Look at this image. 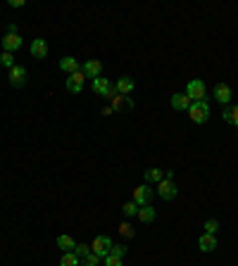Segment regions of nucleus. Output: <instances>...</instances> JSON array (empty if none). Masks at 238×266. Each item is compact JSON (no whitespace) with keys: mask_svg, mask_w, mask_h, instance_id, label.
<instances>
[{"mask_svg":"<svg viewBox=\"0 0 238 266\" xmlns=\"http://www.w3.org/2000/svg\"><path fill=\"white\" fill-rule=\"evenodd\" d=\"M112 109L115 112H129V109H133V100L129 95H117L112 100Z\"/></svg>","mask_w":238,"mask_h":266,"instance_id":"nucleus-15","label":"nucleus"},{"mask_svg":"<svg viewBox=\"0 0 238 266\" xmlns=\"http://www.w3.org/2000/svg\"><path fill=\"white\" fill-rule=\"evenodd\" d=\"M138 209H141V207L131 200V202H126L124 207H121V214H124L126 219H131V216H136V214H138Z\"/></svg>","mask_w":238,"mask_h":266,"instance_id":"nucleus-24","label":"nucleus"},{"mask_svg":"<svg viewBox=\"0 0 238 266\" xmlns=\"http://www.w3.org/2000/svg\"><path fill=\"white\" fill-rule=\"evenodd\" d=\"M212 95H215V102L229 107L231 97H234V90H231V86H229V84H217L215 90H212Z\"/></svg>","mask_w":238,"mask_h":266,"instance_id":"nucleus-6","label":"nucleus"},{"mask_svg":"<svg viewBox=\"0 0 238 266\" xmlns=\"http://www.w3.org/2000/svg\"><path fill=\"white\" fill-rule=\"evenodd\" d=\"M81 72H84V76L98 79V76H100V72H103V64L98 62V60H88V62H84V67H81Z\"/></svg>","mask_w":238,"mask_h":266,"instance_id":"nucleus-17","label":"nucleus"},{"mask_svg":"<svg viewBox=\"0 0 238 266\" xmlns=\"http://www.w3.org/2000/svg\"><path fill=\"white\" fill-rule=\"evenodd\" d=\"M29 50H31V55L36 60H45V57H48V43H45L43 38H33Z\"/></svg>","mask_w":238,"mask_h":266,"instance_id":"nucleus-10","label":"nucleus"},{"mask_svg":"<svg viewBox=\"0 0 238 266\" xmlns=\"http://www.w3.org/2000/svg\"><path fill=\"white\" fill-rule=\"evenodd\" d=\"M119 235H121L124 240H131V238L136 235V228H133L129 221H124V224H119Z\"/></svg>","mask_w":238,"mask_h":266,"instance_id":"nucleus-23","label":"nucleus"},{"mask_svg":"<svg viewBox=\"0 0 238 266\" xmlns=\"http://www.w3.org/2000/svg\"><path fill=\"white\" fill-rule=\"evenodd\" d=\"M91 88H93V93L100 97H105L110 93V88H112V84H110L105 76H98V79H93V84H91Z\"/></svg>","mask_w":238,"mask_h":266,"instance_id":"nucleus-11","label":"nucleus"},{"mask_svg":"<svg viewBox=\"0 0 238 266\" xmlns=\"http://www.w3.org/2000/svg\"><path fill=\"white\" fill-rule=\"evenodd\" d=\"M172 107L176 112H188V107H191V100L186 93H174L172 95Z\"/></svg>","mask_w":238,"mask_h":266,"instance_id":"nucleus-18","label":"nucleus"},{"mask_svg":"<svg viewBox=\"0 0 238 266\" xmlns=\"http://www.w3.org/2000/svg\"><path fill=\"white\" fill-rule=\"evenodd\" d=\"M198 247H200V252H215L217 250V238L210 233H203L200 238H198Z\"/></svg>","mask_w":238,"mask_h":266,"instance_id":"nucleus-12","label":"nucleus"},{"mask_svg":"<svg viewBox=\"0 0 238 266\" xmlns=\"http://www.w3.org/2000/svg\"><path fill=\"white\" fill-rule=\"evenodd\" d=\"M57 67H60V72H67V74H76V72H81V67H79V60H76V57H62Z\"/></svg>","mask_w":238,"mask_h":266,"instance_id":"nucleus-16","label":"nucleus"},{"mask_svg":"<svg viewBox=\"0 0 238 266\" xmlns=\"http://www.w3.org/2000/svg\"><path fill=\"white\" fill-rule=\"evenodd\" d=\"M100 264H103V257H98L96 252H91L88 257L81 259V266H100Z\"/></svg>","mask_w":238,"mask_h":266,"instance_id":"nucleus-25","label":"nucleus"},{"mask_svg":"<svg viewBox=\"0 0 238 266\" xmlns=\"http://www.w3.org/2000/svg\"><path fill=\"white\" fill-rule=\"evenodd\" d=\"M136 219H138L141 224H152V221L157 219V209H155V207H150V204H145V207H141V209H138Z\"/></svg>","mask_w":238,"mask_h":266,"instance_id":"nucleus-14","label":"nucleus"},{"mask_svg":"<svg viewBox=\"0 0 238 266\" xmlns=\"http://www.w3.org/2000/svg\"><path fill=\"white\" fill-rule=\"evenodd\" d=\"M222 117H224V121H227V124H231V126H236V128H238V105L224 107Z\"/></svg>","mask_w":238,"mask_h":266,"instance_id":"nucleus-20","label":"nucleus"},{"mask_svg":"<svg viewBox=\"0 0 238 266\" xmlns=\"http://www.w3.org/2000/svg\"><path fill=\"white\" fill-rule=\"evenodd\" d=\"M10 7H14V10H17V7H24V0H10Z\"/></svg>","mask_w":238,"mask_h":266,"instance_id":"nucleus-31","label":"nucleus"},{"mask_svg":"<svg viewBox=\"0 0 238 266\" xmlns=\"http://www.w3.org/2000/svg\"><path fill=\"white\" fill-rule=\"evenodd\" d=\"M26 79H29V74H26L24 67L14 64V67L10 69V86L12 88H24V86H26Z\"/></svg>","mask_w":238,"mask_h":266,"instance_id":"nucleus-7","label":"nucleus"},{"mask_svg":"<svg viewBox=\"0 0 238 266\" xmlns=\"http://www.w3.org/2000/svg\"><path fill=\"white\" fill-rule=\"evenodd\" d=\"M55 243H57V247H60L62 252H72V250L76 247V243H74V238H72V235H57V240H55Z\"/></svg>","mask_w":238,"mask_h":266,"instance_id":"nucleus-21","label":"nucleus"},{"mask_svg":"<svg viewBox=\"0 0 238 266\" xmlns=\"http://www.w3.org/2000/svg\"><path fill=\"white\" fill-rule=\"evenodd\" d=\"M129 252V247H124V245H112V250H110V255H115V257H124Z\"/></svg>","mask_w":238,"mask_h":266,"instance_id":"nucleus-30","label":"nucleus"},{"mask_svg":"<svg viewBox=\"0 0 238 266\" xmlns=\"http://www.w3.org/2000/svg\"><path fill=\"white\" fill-rule=\"evenodd\" d=\"M143 178H145V183H148V185H150V183H155V185H157V183L164 178V171L157 169V167H152V169H148L145 174H143Z\"/></svg>","mask_w":238,"mask_h":266,"instance_id":"nucleus-19","label":"nucleus"},{"mask_svg":"<svg viewBox=\"0 0 238 266\" xmlns=\"http://www.w3.org/2000/svg\"><path fill=\"white\" fill-rule=\"evenodd\" d=\"M0 64H2L5 69H12V67H14V55H12V53H2V55H0Z\"/></svg>","mask_w":238,"mask_h":266,"instance_id":"nucleus-28","label":"nucleus"},{"mask_svg":"<svg viewBox=\"0 0 238 266\" xmlns=\"http://www.w3.org/2000/svg\"><path fill=\"white\" fill-rule=\"evenodd\" d=\"M155 192H157L162 200H167V202H169V200H174V197H176L179 188H176V181H174V178H162V181L157 183V190H155Z\"/></svg>","mask_w":238,"mask_h":266,"instance_id":"nucleus-4","label":"nucleus"},{"mask_svg":"<svg viewBox=\"0 0 238 266\" xmlns=\"http://www.w3.org/2000/svg\"><path fill=\"white\" fill-rule=\"evenodd\" d=\"M115 88H117L119 95H131V93L136 90V84H133V79H129V76H121L117 84H115Z\"/></svg>","mask_w":238,"mask_h":266,"instance_id":"nucleus-13","label":"nucleus"},{"mask_svg":"<svg viewBox=\"0 0 238 266\" xmlns=\"http://www.w3.org/2000/svg\"><path fill=\"white\" fill-rule=\"evenodd\" d=\"M72 252H74L79 259H84V257L91 255V245H86V243H76V247L72 250Z\"/></svg>","mask_w":238,"mask_h":266,"instance_id":"nucleus-26","label":"nucleus"},{"mask_svg":"<svg viewBox=\"0 0 238 266\" xmlns=\"http://www.w3.org/2000/svg\"><path fill=\"white\" fill-rule=\"evenodd\" d=\"M22 36L19 33H5V38H2V50L5 53H14V50H19L22 48Z\"/></svg>","mask_w":238,"mask_h":266,"instance_id":"nucleus-9","label":"nucleus"},{"mask_svg":"<svg viewBox=\"0 0 238 266\" xmlns=\"http://www.w3.org/2000/svg\"><path fill=\"white\" fill-rule=\"evenodd\" d=\"M188 117L193 124H205L210 119V102L207 100H198V102H191L188 107Z\"/></svg>","mask_w":238,"mask_h":266,"instance_id":"nucleus-1","label":"nucleus"},{"mask_svg":"<svg viewBox=\"0 0 238 266\" xmlns=\"http://www.w3.org/2000/svg\"><path fill=\"white\" fill-rule=\"evenodd\" d=\"M60 266H81V259L74 252H62L60 257Z\"/></svg>","mask_w":238,"mask_h":266,"instance_id":"nucleus-22","label":"nucleus"},{"mask_svg":"<svg viewBox=\"0 0 238 266\" xmlns=\"http://www.w3.org/2000/svg\"><path fill=\"white\" fill-rule=\"evenodd\" d=\"M184 93L188 95V100H191V102H198V100H205L207 86H205V81H203V79H193V81H188V84H186Z\"/></svg>","mask_w":238,"mask_h":266,"instance_id":"nucleus-2","label":"nucleus"},{"mask_svg":"<svg viewBox=\"0 0 238 266\" xmlns=\"http://www.w3.org/2000/svg\"><path fill=\"white\" fill-rule=\"evenodd\" d=\"M203 228H205V233H210V235H217V231H219V221H217V219H207V221H205V226H203Z\"/></svg>","mask_w":238,"mask_h":266,"instance_id":"nucleus-27","label":"nucleus"},{"mask_svg":"<svg viewBox=\"0 0 238 266\" xmlns=\"http://www.w3.org/2000/svg\"><path fill=\"white\" fill-rule=\"evenodd\" d=\"M67 90L69 93H81L84 90V86H86V76L84 72H76V74H69L67 76Z\"/></svg>","mask_w":238,"mask_h":266,"instance_id":"nucleus-8","label":"nucleus"},{"mask_svg":"<svg viewBox=\"0 0 238 266\" xmlns=\"http://www.w3.org/2000/svg\"><path fill=\"white\" fill-rule=\"evenodd\" d=\"M152 197H155V190H152L148 183H143V185H136V188H133V202L138 204V207L150 204Z\"/></svg>","mask_w":238,"mask_h":266,"instance_id":"nucleus-3","label":"nucleus"},{"mask_svg":"<svg viewBox=\"0 0 238 266\" xmlns=\"http://www.w3.org/2000/svg\"><path fill=\"white\" fill-rule=\"evenodd\" d=\"M103 266H124V264H121V257L108 255V257H103Z\"/></svg>","mask_w":238,"mask_h":266,"instance_id":"nucleus-29","label":"nucleus"},{"mask_svg":"<svg viewBox=\"0 0 238 266\" xmlns=\"http://www.w3.org/2000/svg\"><path fill=\"white\" fill-rule=\"evenodd\" d=\"M7 33H17V24H10V26H7Z\"/></svg>","mask_w":238,"mask_h":266,"instance_id":"nucleus-32","label":"nucleus"},{"mask_svg":"<svg viewBox=\"0 0 238 266\" xmlns=\"http://www.w3.org/2000/svg\"><path fill=\"white\" fill-rule=\"evenodd\" d=\"M112 238L110 235H98L96 240L91 243V252H96L98 257H108L110 255V250H112Z\"/></svg>","mask_w":238,"mask_h":266,"instance_id":"nucleus-5","label":"nucleus"}]
</instances>
